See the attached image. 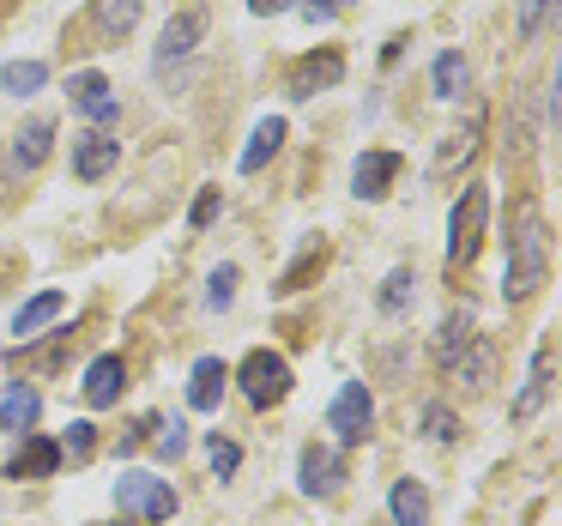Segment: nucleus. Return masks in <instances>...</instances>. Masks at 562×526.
<instances>
[{
    "label": "nucleus",
    "instance_id": "f257e3e1",
    "mask_svg": "<svg viewBox=\"0 0 562 526\" xmlns=\"http://www.w3.org/2000/svg\"><path fill=\"white\" fill-rule=\"evenodd\" d=\"M544 279H550V236H544V219L526 206L508 236V279H502V291H508V303H526V296H538Z\"/></svg>",
    "mask_w": 562,
    "mask_h": 526
},
{
    "label": "nucleus",
    "instance_id": "f03ea898",
    "mask_svg": "<svg viewBox=\"0 0 562 526\" xmlns=\"http://www.w3.org/2000/svg\"><path fill=\"white\" fill-rule=\"evenodd\" d=\"M484 219H490V188L472 182L448 212V267L453 272H465L477 260V248H484Z\"/></svg>",
    "mask_w": 562,
    "mask_h": 526
},
{
    "label": "nucleus",
    "instance_id": "7ed1b4c3",
    "mask_svg": "<svg viewBox=\"0 0 562 526\" xmlns=\"http://www.w3.org/2000/svg\"><path fill=\"white\" fill-rule=\"evenodd\" d=\"M236 381H243V393H248V405H279L284 393H291V363H284L279 351H248L243 357V369H236Z\"/></svg>",
    "mask_w": 562,
    "mask_h": 526
},
{
    "label": "nucleus",
    "instance_id": "20e7f679",
    "mask_svg": "<svg viewBox=\"0 0 562 526\" xmlns=\"http://www.w3.org/2000/svg\"><path fill=\"white\" fill-rule=\"evenodd\" d=\"M115 502H122L127 514H139V521H170L176 514V490L151 472H122L115 478Z\"/></svg>",
    "mask_w": 562,
    "mask_h": 526
},
{
    "label": "nucleus",
    "instance_id": "39448f33",
    "mask_svg": "<svg viewBox=\"0 0 562 526\" xmlns=\"http://www.w3.org/2000/svg\"><path fill=\"white\" fill-rule=\"evenodd\" d=\"M327 424H333V436H339V448H357V441L369 436V424H375V400H369L363 381H345L339 400H333V412H327Z\"/></svg>",
    "mask_w": 562,
    "mask_h": 526
},
{
    "label": "nucleus",
    "instance_id": "423d86ee",
    "mask_svg": "<svg viewBox=\"0 0 562 526\" xmlns=\"http://www.w3.org/2000/svg\"><path fill=\"white\" fill-rule=\"evenodd\" d=\"M477 146H484V103H472V110H465V122L436 146V164H429V176H441V182H448L453 170H465V164L477 158Z\"/></svg>",
    "mask_w": 562,
    "mask_h": 526
},
{
    "label": "nucleus",
    "instance_id": "0eeeda50",
    "mask_svg": "<svg viewBox=\"0 0 562 526\" xmlns=\"http://www.w3.org/2000/svg\"><path fill=\"white\" fill-rule=\"evenodd\" d=\"M67 98H74V110H79V115H91L98 127H110L115 115H122V98L110 91V79H103L98 67H79V74L67 79Z\"/></svg>",
    "mask_w": 562,
    "mask_h": 526
},
{
    "label": "nucleus",
    "instance_id": "6e6552de",
    "mask_svg": "<svg viewBox=\"0 0 562 526\" xmlns=\"http://www.w3.org/2000/svg\"><path fill=\"white\" fill-rule=\"evenodd\" d=\"M345 79V55L339 49H321V55H303V61L291 67V98H315V91H333Z\"/></svg>",
    "mask_w": 562,
    "mask_h": 526
},
{
    "label": "nucleus",
    "instance_id": "1a4fd4ad",
    "mask_svg": "<svg viewBox=\"0 0 562 526\" xmlns=\"http://www.w3.org/2000/svg\"><path fill=\"white\" fill-rule=\"evenodd\" d=\"M400 170H405L400 152H363L357 170H351V194L357 200H387V188H393V176H400Z\"/></svg>",
    "mask_w": 562,
    "mask_h": 526
},
{
    "label": "nucleus",
    "instance_id": "9d476101",
    "mask_svg": "<svg viewBox=\"0 0 562 526\" xmlns=\"http://www.w3.org/2000/svg\"><path fill=\"white\" fill-rule=\"evenodd\" d=\"M115 164H122V139H110V134H79L74 139V176L79 182H103Z\"/></svg>",
    "mask_w": 562,
    "mask_h": 526
},
{
    "label": "nucleus",
    "instance_id": "9b49d317",
    "mask_svg": "<svg viewBox=\"0 0 562 526\" xmlns=\"http://www.w3.org/2000/svg\"><path fill=\"white\" fill-rule=\"evenodd\" d=\"M122 388H127V363H122V357H98V363H91L86 369V381H79V393H86V405H91V412H103V405H115V400H122Z\"/></svg>",
    "mask_w": 562,
    "mask_h": 526
},
{
    "label": "nucleus",
    "instance_id": "f8f14e48",
    "mask_svg": "<svg viewBox=\"0 0 562 526\" xmlns=\"http://www.w3.org/2000/svg\"><path fill=\"white\" fill-rule=\"evenodd\" d=\"M472 327H477V309H472V303H460V309H448V315H441V333H436V363H441V369L460 363V351L477 339Z\"/></svg>",
    "mask_w": 562,
    "mask_h": 526
},
{
    "label": "nucleus",
    "instance_id": "ddd939ff",
    "mask_svg": "<svg viewBox=\"0 0 562 526\" xmlns=\"http://www.w3.org/2000/svg\"><path fill=\"white\" fill-rule=\"evenodd\" d=\"M206 37V13L200 7H188V13H176L170 25H164V43H158V61L170 67V61H188L194 55V43Z\"/></svg>",
    "mask_w": 562,
    "mask_h": 526
},
{
    "label": "nucleus",
    "instance_id": "4468645a",
    "mask_svg": "<svg viewBox=\"0 0 562 526\" xmlns=\"http://www.w3.org/2000/svg\"><path fill=\"white\" fill-rule=\"evenodd\" d=\"M224 381H231V363H224V357H200L194 376H188V405H194V412H218Z\"/></svg>",
    "mask_w": 562,
    "mask_h": 526
},
{
    "label": "nucleus",
    "instance_id": "2eb2a0df",
    "mask_svg": "<svg viewBox=\"0 0 562 526\" xmlns=\"http://www.w3.org/2000/svg\"><path fill=\"white\" fill-rule=\"evenodd\" d=\"M296 472H303L308 496H333L339 478H345V466H339V454H333V448H303V466H296Z\"/></svg>",
    "mask_w": 562,
    "mask_h": 526
},
{
    "label": "nucleus",
    "instance_id": "dca6fc26",
    "mask_svg": "<svg viewBox=\"0 0 562 526\" xmlns=\"http://www.w3.org/2000/svg\"><path fill=\"white\" fill-rule=\"evenodd\" d=\"M37 412H43V393L19 381V388H7V400H0V429H7V436H25V429L37 424Z\"/></svg>",
    "mask_w": 562,
    "mask_h": 526
},
{
    "label": "nucleus",
    "instance_id": "f3484780",
    "mask_svg": "<svg viewBox=\"0 0 562 526\" xmlns=\"http://www.w3.org/2000/svg\"><path fill=\"white\" fill-rule=\"evenodd\" d=\"M49 139H55V122H43V115L19 127V134H13V170H25V176L37 170V164L49 158Z\"/></svg>",
    "mask_w": 562,
    "mask_h": 526
},
{
    "label": "nucleus",
    "instance_id": "a211bd4d",
    "mask_svg": "<svg viewBox=\"0 0 562 526\" xmlns=\"http://www.w3.org/2000/svg\"><path fill=\"white\" fill-rule=\"evenodd\" d=\"M55 466H61V448L49 436H25V448L7 466V478H55Z\"/></svg>",
    "mask_w": 562,
    "mask_h": 526
},
{
    "label": "nucleus",
    "instance_id": "6ab92c4d",
    "mask_svg": "<svg viewBox=\"0 0 562 526\" xmlns=\"http://www.w3.org/2000/svg\"><path fill=\"white\" fill-rule=\"evenodd\" d=\"M387 508H393V526H429V490L417 484V478H400Z\"/></svg>",
    "mask_w": 562,
    "mask_h": 526
},
{
    "label": "nucleus",
    "instance_id": "aec40b11",
    "mask_svg": "<svg viewBox=\"0 0 562 526\" xmlns=\"http://www.w3.org/2000/svg\"><path fill=\"white\" fill-rule=\"evenodd\" d=\"M61 309H67V296H61V291H43V296H31V303L13 315V333H19V339H37V333L49 327V321L61 315Z\"/></svg>",
    "mask_w": 562,
    "mask_h": 526
},
{
    "label": "nucleus",
    "instance_id": "412c9836",
    "mask_svg": "<svg viewBox=\"0 0 562 526\" xmlns=\"http://www.w3.org/2000/svg\"><path fill=\"white\" fill-rule=\"evenodd\" d=\"M429 86H436V98H460L465 86H472V67H465V55L460 49H448V55H436V67H429Z\"/></svg>",
    "mask_w": 562,
    "mask_h": 526
},
{
    "label": "nucleus",
    "instance_id": "4be33fe9",
    "mask_svg": "<svg viewBox=\"0 0 562 526\" xmlns=\"http://www.w3.org/2000/svg\"><path fill=\"white\" fill-rule=\"evenodd\" d=\"M91 19H98V31L110 43H122L127 31L139 25V0H98V7H91Z\"/></svg>",
    "mask_w": 562,
    "mask_h": 526
},
{
    "label": "nucleus",
    "instance_id": "5701e85b",
    "mask_svg": "<svg viewBox=\"0 0 562 526\" xmlns=\"http://www.w3.org/2000/svg\"><path fill=\"white\" fill-rule=\"evenodd\" d=\"M453 369H460L465 388H490V369H496V345H490V339H472V345L460 351V363H453Z\"/></svg>",
    "mask_w": 562,
    "mask_h": 526
},
{
    "label": "nucleus",
    "instance_id": "b1692460",
    "mask_svg": "<svg viewBox=\"0 0 562 526\" xmlns=\"http://www.w3.org/2000/svg\"><path fill=\"white\" fill-rule=\"evenodd\" d=\"M279 146H284V122H279V115H267V122L255 127V139H248V152H243V176H255Z\"/></svg>",
    "mask_w": 562,
    "mask_h": 526
},
{
    "label": "nucleus",
    "instance_id": "393cba45",
    "mask_svg": "<svg viewBox=\"0 0 562 526\" xmlns=\"http://www.w3.org/2000/svg\"><path fill=\"white\" fill-rule=\"evenodd\" d=\"M544 388H550V345H538V357H532V376H526L520 400H514V417H520V424L538 412V400H544Z\"/></svg>",
    "mask_w": 562,
    "mask_h": 526
},
{
    "label": "nucleus",
    "instance_id": "a878e982",
    "mask_svg": "<svg viewBox=\"0 0 562 526\" xmlns=\"http://www.w3.org/2000/svg\"><path fill=\"white\" fill-rule=\"evenodd\" d=\"M412 296H417V272L412 267H393L387 284H381V315H405Z\"/></svg>",
    "mask_w": 562,
    "mask_h": 526
},
{
    "label": "nucleus",
    "instance_id": "bb28decb",
    "mask_svg": "<svg viewBox=\"0 0 562 526\" xmlns=\"http://www.w3.org/2000/svg\"><path fill=\"white\" fill-rule=\"evenodd\" d=\"M151 448L164 454V460H182V448H188V424L182 417H151Z\"/></svg>",
    "mask_w": 562,
    "mask_h": 526
},
{
    "label": "nucleus",
    "instance_id": "cd10ccee",
    "mask_svg": "<svg viewBox=\"0 0 562 526\" xmlns=\"http://www.w3.org/2000/svg\"><path fill=\"white\" fill-rule=\"evenodd\" d=\"M0 86L13 91V98H31V91L49 86V67H43V61H13L7 74H0Z\"/></svg>",
    "mask_w": 562,
    "mask_h": 526
},
{
    "label": "nucleus",
    "instance_id": "c85d7f7f",
    "mask_svg": "<svg viewBox=\"0 0 562 526\" xmlns=\"http://www.w3.org/2000/svg\"><path fill=\"white\" fill-rule=\"evenodd\" d=\"M55 448H61V460H74V466H86L91 454H98V424H74L67 429L61 441H55Z\"/></svg>",
    "mask_w": 562,
    "mask_h": 526
},
{
    "label": "nucleus",
    "instance_id": "c756f323",
    "mask_svg": "<svg viewBox=\"0 0 562 526\" xmlns=\"http://www.w3.org/2000/svg\"><path fill=\"white\" fill-rule=\"evenodd\" d=\"M231 303H236V267L224 260V267L212 272V284H206V309H218V315H224Z\"/></svg>",
    "mask_w": 562,
    "mask_h": 526
},
{
    "label": "nucleus",
    "instance_id": "7c9ffc66",
    "mask_svg": "<svg viewBox=\"0 0 562 526\" xmlns=\"http://www.w3.org/2000/svg\"><path fill=\"white\" fill-rule=\"evenodd\" d=\"M206 460H212V478H231L236 466H243V448H236V441H224V436H212L206 441Z\"/></svg>",
    "mask_w": 562,
    "mask_h": 526
},
{
    "label": "nucleus",
    "instance_id": "2f4dec72",
    "mask_svg": "<svg viewBox=\"0 0 562 526\" xmlns=\"http://www.w3.org/2000/svg\"><path fill=\"white\" fill-rule=\"evenodd\" d=\"M550 7H557V0H520V43H532L538 31H544Z\"/></svg>",
    "mask_w": 562,
    "mask_h": 526
},
{
    "label": "nucleus",
    "instance_id": "473e14b6",
    "mask_svg": "<svg viewBox=\"0 0 562 526\" xmlns=\"http://www.w3.org/2000/svg\"><path fill=\"white\" fill-rule=\"evenodd\" d=\"M424 429H429V441H453V436H460V424H453L448 405H429V412H424Z\"/></svg>",
    "mask_w": 562,
    "mask_h": 526
},
{
    "label": "nucleus",
    "instance_id": "72a5a7b5",
    "mask_svg": "<svg viewBox=\"0 0 562 526\" xmlns=\"http://www.w3.org/2000/svg\"><path fill=\"white\" fill-rule=\"evenodd\" d=\"M315 267H321V248H308V255L296 260L291 272H284V284H279V291H303V279H308V272H315Z\"/></svg>",
    "mask_w": 562,
    "mask_h": 526
},
{
    "label": "nucleus",
    "instance_id": "f704fd0d",
    "mask_svg": "<svg viewBox=\"0 0 562 526\" xmlns=\"http://www.w3.org/2000/svg\"><path fill=\"white\" fill-rule=\"evenodd\" d=\"M351 0H303V13H308V25H327L333 13H345Z\"/></svg>",
    "mask_w": 562,
    "mask_h": 526
},
{
    "label": "nucleus",
    "instance_id": "c9c22d12",
    "mask_svg": "<svg viewBox=\"0 0 562 526\" xmlns=\"http://www.w3.org/2000/svg\"><path fill=\"white\" fill-rule=\"evenodd\" d=\"M212 219H218V188H206V194L194 200V231H206Z\"/></svg>",
    "mask_w": 562,
    "mask_h": 526
},
{
    "label": "nucleus",
    "instance_id": "e433bc0d",
    "mask_svg": "<svg viewBox=\"0 0 562 526\" xmlns=\"http://www.w3.org/2000/svg\"><path fill=\"white\" fill-rule=\"evenodd\" d=\"M284 7H296V0H248V13L255 19H272V13H284Z\"/></svg>",
    "mask_w": 562,
    "mask_h": 526
},
{
    "label": "nucleus",
    "instance_id": "4c0bfd02",
    "mask_svg": "<svg viewBox=\"0 0 562 526\" xmlns=\"http://www.w3.org/2000/svg\"><path fill=\"white\" fill-rule=\"evenodd\" d=\"M122 526H127V521H122Z\"/></svg>",
    "mask_w": 562,
    "mask_h": 526
}]
</instances>
